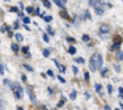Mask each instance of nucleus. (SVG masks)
Masks as SVG:
<instances>
[{"instance_id":"nucleus-1","label":"nucleus","mask_w":123,"mask_h":110,"mask_svg":"<svg viewBox=\"0 0 123 110\" xmlns=\"http://www.w3.org/2000/svg\"><path fill=\"white\" fill-rule=\"evenodd\" d=\"M11 88H12V92L14 93V96H16L17 100H20V98H22V94H24V91H22V86L20 85V84L14 83L11 85Z\"/></svg>"},{"instance_id":"nucleus-2","label":"nucleus","mask_w":123,"mask_h":110,"mask_svg":"<svg viewBox=\"0 0 123 110\" xmlns=\"http://www.w3.org/2000/svg\"><path fill=\"white\" fill-rule=\"evenodd\" d=\"M93 59H94V63H96V67H97V69H101L102 66H104V59H102V55L101 54H94L92 55Z\"/></svg>"},{"instance_id":"nucleus-3","label":"nucleus","mask_w":123,"mask_h":110,"mask_svg":"<svg viewBox=\"0 0 123 110\" xmlns=\"http://www.w3.org/2000/svg\"><path fill=\"white\" fill-rule=\"evenodd\" d=\"M109 31H110L109 25L104 24V25H101V26H99V33H101V34H107Z\"/></svg>"},{"instance_id":"nucleus-4","label":"nucleus","mask_w":123,"mask_h":110,"mask_svg":"<svg viewBox=\"0 0 123 110\" xmlns=\"http://www.w3.org/2000/svg\"><path fill=\"white\" fill-rule=\"evenodd\" d=\"M94 12H96V14H98V16H102V14L105 13V11H104V8H102L101 5H96V7H94Z\"/></svg>"},{"instance_id":"nucleus-5","label":"nucleus","mask_w":123,"mask_h":110,"mask_svg":"<svg viewBox=\"0 0 123 110\" xmlns=\"http://www.w3.org/2000/svg\"><path fill=\"white\" fill-rule=\"evenodd\" d=\"M89 68H90V71H93V72H94L96 69H97V67H96V63H94V59H93V56L90 58V60H89Z\"/></svg>"},{"instance_id":"nucleus-6","label":"nucleus","mask_w":123,"mask_h":110,"mask_svg":"<svg viewBox=\"0 0 123 110\" xmlns=\"http://www.w3.org/2000/svg\"><path fill=\"white\" fill-rule=\"evenodd\" d=\"M115 58H117V60H123V51H117V54H115Z\"/></svg>"},{"instance_id":"nucleus-7","label":"nucleus","mask_w":123,"mask_h":110,"mask_svg":"<svg viewBox=\"0 0 123 110\" xmlns=\"http://www.w3.org/2000/svg\"><path fill=\"white\" fill-rule=\"evenodd\" d=\"M26 92H28V94H29V96H30V100L33 101L34 104H36V102H37V98H36V97L33 96V93H31V91H30V89L28 88V89H26Z\"/></svg>"},{"instance_id":"nucleus-8","label":"nucleus","mask_w":123,"mask_h":110,"mask_svg":"<svg viewBox=\"0 0 123 110\" xmlns=\"http://www.w3.org/2000/svg\"><path fill=\"white\" fill-rule=\"evenodd\" d=\"M11 49H12V50L14 51V53H18V45H17V43H12V45H11Z\"/></svg>"},{"instance_id":"nucleus-9","label":"nucleus","mask_w":123,"mask_h":110,"mask_svg":"<svg viewBox=\"0 0 123 110\" xmlns=\"http://www.w3.org/2000/svg\"><path fill=\"white\" fill-rule=\"evenodd\" d=\"M54 3L58 5V7H60V8H64V3L62 1V0H54Z\"/></svg>"},{"instance_id":"nucleus-10","label":"nucleus","mask_w":123,"mask_h":110,"mask_svg":"<svg viewBox=\"0 0 123 110\" xmlns=\"http://www.w3.org/2000/svg\"><path fill=\"white\" fill-rule=\"evenodd\" d=\"M68 53L71 54V55H75L76 54V47H75V46H71V47L68 49Z\"/></svg>"},{"instance_id":"nucleus-11","label":"nucleus","mask_w":123,"mask_h":110,"mask_svg":"<svg viewBox=\"0 0 123 110\" xmlns=\"http://www.w3.org/2000/svg\"><path fill=\"white\" fill-rule=\"evenodd\" d=\"M94 89H96V92H98V93H101V89H102L101 84H96V85H94Z\"/></svg>"},{"instance_id":"nucleus-12","label":"nucleus","mask_w":123,"mask_h":110,"mask_svg":"<svg viewBox=\"0 0 123 110\" xmlns=\"http://www.w3.org/2000/svg\"><path fill=\"white\" fill-rule=\"evenodd\" d=\"M106 73H107V68H104V67H102V68H101V76L105 77V76H106Z\"/></svg>"},{"instance_id":"nucleus-13","label":"nucleus","mask_w":123,"mask_h":110,"mask_svg":"<svg viewBox=\"0 0 123 110\" xmlns=\"http://www.w3.org/2000/svg\"><path fill=\"white\" fill-rule=\"evenodd\" d=\"M119 46H121V43H118V42H114V45L111 46V50H117V49H119Z\"/></svg>"},{"instance_id":"nucleus-14","label":"nucleus","mask_w":123,"mask_h":110,"mask_svg":"<svg viewBox=\"0 0 123 110\" xmlns=\"http://www.w3.org/2000/svg\"><path fill=\"white\" fill-rule=\"evenodd\" d=\"M42 1H43V5H45L46 8H51V4H50L49 0H42Z\"/></svg>"},{"instance_id":"nucleus-15","label":"nucleus","mask_w":123,"mask_h":110,"mask_svg":"<svg viewBox=\"0 0 123 110\" xmlns=\"http://www.w3.org/2000/svg\"><path fill=\"white\" fill-rule=\"evenodd\" d=\"M46 30H47V33L50 34V36H54V30H52V29H51V26H47V29H46Z\"/></svg>"},{"instance_id":"nucleus-16","label":"nucleus","mask_w":123,"mask_h":110,"mask_svg":"<svg viewBox=\"0 0 123 110\" xmlns=\"http://www.w3.org/2000/svg\"><path fill=\"white\" fill-rule=\"evenodd\" d=\"M64 102H66V98H63V100H62V101H59V102H58V108H62V106H63L64 105Z\"/></svg>"},{"instance_id":"nucleus-17","label":"nucleus","mask_w":123,"mask_h":110,"mask_svg":"<svg viewBox=\"0 0 123 110\" xmlns=\"http://www.w3.org/2000/svg\"><path fill=\"white\" fill-rule=\"evenodd\" d=\"M16 39H17V41H18V42H21V41H22V39H24V38H22V36H21V34H20V33H17V34H16Z\"/></svg>"},{"instance_id":"nucleus-18","label":"nucleus","mask_w":123,"mask_h":110,"mask_svg":"<svg viewBox=\"0 0 123 110\" xmlns=\"http://www.w3.org/2000/svg\"><path fill=\"white\" fill-rule=\"evenodd\" d=\"M76 62L80 63V64H84V63H85V60H84L83 58H76Z\"/></svg>"},{"instance_id":"nucleus-19","label":"nucleus","mask_w":123,"mask_h":110,"mask_svg":"<svg viewBox=\"0 0 123 110\" xmlns=\"http://www.w3.org/2000/svg\"><path fill=\"white\" fill-rule=\"evenodd\" d=\"M43 20H45L46 22H51L52 17H51V16H45V17H43Z\"/></svg>"},{"instance_id":"nucleus-20","label":"nucleus","mask_w":123,"mask_h":110,"mask_svg":"<svg viewBox=\"0 0 123 110\" xmlns=\"http://www.w3.org/2000/svg\"><path fill=\"white\" fill-rule=\"evenodd\" d=\"M43 56H45V58H49V56H50V50H43Z\"/></svg>"},{"instance_id":"nucleus-21","label":"nucleus","mask_w":123,"mask_h":110,"mask_svg":"<svg viewBox=\"0 0 123 110\" xmlns=\"http://www.w3.org/2000/svg\"><path fill=\"white\" fill-rule=\"evenodd\" d=\"M89 4L92 5V7H96V5H97V0H89Z\"/></svg>"},{"instance_id":"nucleus-22","label":"nucleus","mask_w":123,"mask_h":110,"mask_svg":"<svg viewBox=\"0 0 123 110\" xmlns=\"http://www.w3.org/2000/svg\"><path fill=\"white\" fill-rule=\"evenodd\" d=\"M76 96H77V93H76V92H72V93L69 94V98H71V100H75Z\"/></svg>"},{"instance_id":"nucleus-23","label":"nucleus","mask_w":123,"mask_h":110,"mask_svg":"<svg viewBox=\"0 0 123 110\" xmlns=\"http://www.w3.org/2000/svg\"><path fill=\"white\" fill-rule=\"evenodd\" d=\"M114 69H115L117 72H119V71H121V66L117 64V63H115V64H114Z\"/></svg>"},{"instance_id":"nucleus-24","label":"nucleus","mask_w":123,"mask_h":110,"mask_svg":"<svg viewBox=\"0 0 123 110\" xmlns=\"http://www.w3.org/2000/svg\"><path fill=\"white\" fill-rule=\"evenodd\" d=\"M60 16L64 17V18H68V14L66 13V11H63V12H60Z\"/></svg>"},{"instance_id":"nucleus-25","label":"nucleus","mask_w":123,"mask_h":110,"mask_svg":"<svg viewBox=\"0 0 123 110\" xmlns=\"http://www.w3.org/2000/svg\"><path fill=\"white\" fill-rule=\"evenodd\" d=\"M22 20H24V24H29V22H30V18H29V17H22Z\"/></svg>"},{"instance_id":"nucleus-26","label":"nucleus","mask_w":123,"mask_h":110,"mask_svg":"<svg viewBox=\"0 0 123 110\" xmlns=\"http://www.w3.org/2000/svg\"><path fill=\"white\" fill-rule=\"evenodd\" d=\"M0 75H4V64H0Z\"/></svg>"},{"instance_id":"nucleus-27","label":"nucleus","mask_w":123,"mask_h":110,"mask_svg":"<svg viewBox=\"0 0 123 110\" xmlns=\"http://www.w3.org/2000/svg\"><path fill=\"white\" fill-rule=\"evenodd\" d=\"M107 92H109V94L113 93V86L111 85H107Z\"/></svg>"},{"instance_id":"nucleus-28","label":"nucleus","mask_w":123,"mask_h":110,"mask_svg":"<svg viewBox=\"0 0 123 110\" xmlns=\"http://www.w3.org/2000/svg\"><path fill=\"white\" fill-rule=\"evenodd\" d=\"M84 79H85L86 81L89 80V72H85V73H84Z\"/></svg>"},{"instance_id":"nucleus-29","label":"nucleus","mask_w":123,"mask_h":110,"mask_svg":"<svg viewBox=\"0 0 123 110\" xmlns=\"http://www.w3.org/2000/svg\"><path fill=\"white\" fill-rule=\"evenodd\" d=\"M83 41H84V42L89 41V36H85V34H84V36H83Z\"/></svg>"},{"instance_id":"nucleus-30","label":"nucleus","mask_w":123,"mask_h":110,"mask_svg":"<svg viewBox=\"0 0 123 110\" xmlns=\"http://www.w3.org/2000/svg\"><path fill=\"white\" fill-rule=\"evenodd\" d=\"M11 12H18V8H17V7H12V8H11Z\"/></svg>"},{"instance_id":"nucleus-31","label":"nucleus","mask_w":123,"mask_h":110,"mask_svg":"<svg viewBox=\"0 0 123 110\" xmlns=\"http://www.w3.org/2000/svg\"><path fill=\"white\" fill-rule=\"evenodd\" d=\"M43 39H45V42L49 43V36H47V34H43Z\"/></svg>"},{"instance_id":"nucleus-32","label":"nucleus","mask_w":123,"mask_h":110,"mask_svg":"<svg viewBox=\"0 0 123 110\" xmlns=\"http://www.w3.org/2000/svg\"><path fill=\"white\" fill-rule=\"evenodd\" d=\"M47 75H49V76H51V77H54V72H52L51 69H49V71H47Z\"/></svg>"},{"instance_id":"nucleus-33","label":"nucleus","mask_w":123,"mask_h":110,"mask_svg":"<svg viewBox=\"0 0 123 110\" xmlns=\"http://www.w3.org/2000/svg\"><path fill=\"white\" fill-rule=\"evenodd\" d=\"M24 67H25L26 69H28V71H33V68H31L30 66H28V64H24Z\"/></svg>"},{"instance_id":"nucleus-34","label":"nucleus","mask_w":123,"mask_h":110,"mask_svg":"<svg viewBox=\"0 0 123 110\" xmlns=\"http://www.w3.org/2000/svg\"><path fill=\"white\" fill-rule=\"evenodd\" d=\"M26 11H28V13H33V8H31V7H28V8H26Z\"/></svg>"},{"instance_id":"nucleus-35","label":"nucleus","mask_w":123,"mask_h":110,"mask_svg":"<svg viewBox=\"0 0 123 110\" xmlns=\"http://www.w3.org/2000/svg\"><path fill=\"white\" fill-rule=\"evenodd\" d=\"M72 71H74L75 73H77V72H79V68H77V67H75V66H74V67H72Z\"/></svg>"},{"instance_id":"nucleus-36","label":"nucleus","mask_w":123,"mask_h":110,"mask_svg":"<svg viewBox=\"0 0 123 110\" xmlns=\"http://www.w3.org/2000/svg\"><path fill=\"white\" fill-rule=\"evenodd\" d=\"M22 51L26 53V54H29V47H24V49H22Z\"/></svg>"},{"instance_id":"nucleus-37","label":"nucleus","mask_w":123,"mask_h":110,"mask_svg":"<svg viewBox=\"0 0 123 110\" xmlns=\"http://www.w3.org/2000/svg\"><path fill=\"white\" fill-rule=\"evenodd\" d=\"M67 41H68V42H75V39L71 38V37H67Z\"/></svg>"},{"instance_id":"nucleus-38","label":"nucleus","mask_w":123,"mask_h":110,"mask_svg":"<svg viewBox=\"0 0 123 110\" xmlns=\"http://www.w3.org/2000/svg\"><path fill=\"white\" fill-rule=\"evenodd\" d=\"M59 81H60V83H66V80H64V77L59 76Z\"/></svg>"},{"instance_id":"nucleus-39","label":"nucleus","mask_w":123,"mask_h":110,"mask_svg":"<svg viewBox=\"0 0 123 110\" xmlns=\"http://www.w3.org/2000/svg\"><path fill=\"white\" fill-rule=\"evenodd\" d=\"M84 96H85L86 100H89V98H90V94H89V93H84Z\"/></svg>"},{"instance_id":"nucleus-40","label":"nucleus","mask_w":123,"mask_h":110,"mask_svg":"<svg viewBox=\"0 0 123 110\" xmlns=\"http://www.w3.org/2000/svg\"><path fill=\"white\" fill-rule=\"evenodd\" d=\"M21 79H22V81H26V76H25V75H22Z\"/></svg>"},{"instance_id":"nucleus-41","label":"nucleus","mask_w":123,"mask_h":110,"mask_svg":"<svg viewBox=\"0 0 123 110\" xmlns=\"http://www.w3.org/2000/svg\"><path fill=\"white\" fill-rule=\"evenodd\" d=\"M17 14H18L20 17H24V13H22V12H17Z\"/></svg>"},{"instance_id":"nucleus-42","label":"nucleus","mask_w":123,"mask_h":110,"mask_svg":"<svg viewBox=\"0 0 123 110\" xmlns=\"http://www.w3.org/2000/svg\"><path fill=\"white\" fill-rule=\"evenodd\" d=\"M111 108H110V106L109 105H105V110H110Z\"/></svg>"},{"instance_id":"nucleus-43","label":"nucleus","mask_w":123,"mask_h":110,"mask_svg":"<svg viewBox=\"0 0 123 110\" xmlns=\"http://www.w3.org/2000/svg\"><path fill=\"white\" fill-rule=\"evenodd\" d=\"M119 93L123 94V86H121V88H119Z\"/></svg>"},{"instance_id":"nucleus-44","label":"nucleus","mask_w":123,"mask_h":110,"mask_svg":"<svg viewBox=\"0 0 123 110\" xmlns=\"http://www.w3.org/2000/svg\"><path fill=\"white\" fill-rule=\"evenodd\" d=\"M36 14H39V16H41V12H39V9H38V8L36 9Z\"/></svg>"},{"instance_id":"nucleus-45","label":"nucleus","mask_w":123,"mask_h":110,"mask_svg":"<svg viewBox=\"0 0 123 110\" xmlns=\"http://www.w3.org/2000/svg\"><path fill=\"white\" fill-rule=\"evenodd\" d=\"M119 108H121V109L123 110V104H119Z\"/></svg>"},{"instance_id":"nucleus-46","label":"nucleus","mask_w":123,"mask_h":110,"mask_svg":"<svg viewBox=\"0 0 123 110\" xmlns=\"http://www.w3.org/2000/svg\"><path fill=\"white\" fill-rule=\"evenodd\" d=\"M62 1H63V3H64V4H66V3H67V0H62Z\"/></svg>"},{"instance_id":"nucleus-47","label":"nucleus","mask_w":123,"mask_h":110,"mask_svg":"<svg viewBox=\"0 0 123 110\" xmlns=\"http://www.w3.org/2000/svg\"><path fill=\"white\" fill-rule=\"evenodd\" d=\"M4 1H11V0H4Z\"/></svg>"}]
</instances>
